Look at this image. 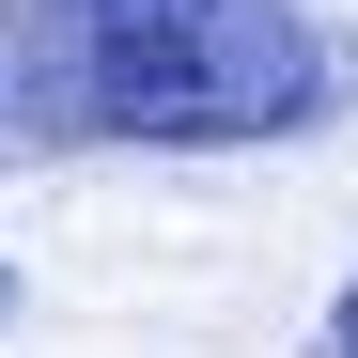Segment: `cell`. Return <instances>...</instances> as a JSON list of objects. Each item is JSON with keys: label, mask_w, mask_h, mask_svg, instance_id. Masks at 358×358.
Instances as JSON below:
<instances>
[{"label": "cell", "mask_w": 358, "mask_h": 358, "mask_svg": "<svg viewBox=\"0 0 358 358\" xmlns=\"http://www.w3.org/2000/svg\"><path fill=\"white\" fill-rule=\"evenodd\" d=\"M358 109V31L312 0H0L16 156H265Z\"/></svg>", "instance_id": "1"}, {"label": "cell", "mask_w": 358, "mask_h": 358, "mask_svg": "<svg viewBox=\"0 0 358 358\" xmlns=\"http://www.w3.org/2000/svg\"><path fill=\"white\" fill-rule=\"evenodd\" d=\"M296 358H358V280H343L327 312H312V343H296Z\"/></svg>", "instance_id": "2"}, {"label": "cell", "mask_w": 358, "mask_h": 358, "mask_svg": "<svg viewBox=\"0 0 358 358\" xmlns=\"http://www.w3.org/2000/svg\"><path fill=\"white\" fill-rule=\"evenodd\" d=\"M0 327H16V265H0Z\"/></svg>", "instance_id": "3"}, {"label": "cell", "mask_w": 358, "mask_h": 358, "mask_svg": "<svg viewBox=\"0 0 358 358\" xmlns=\"http://www.w3.org/2000/svg\"><path fill=\"white\" fill-rule=\"evenodd\" d=\"M0 156H16V125H0Z\"/></svg>", "instance_id": "4"}]
</instances>
